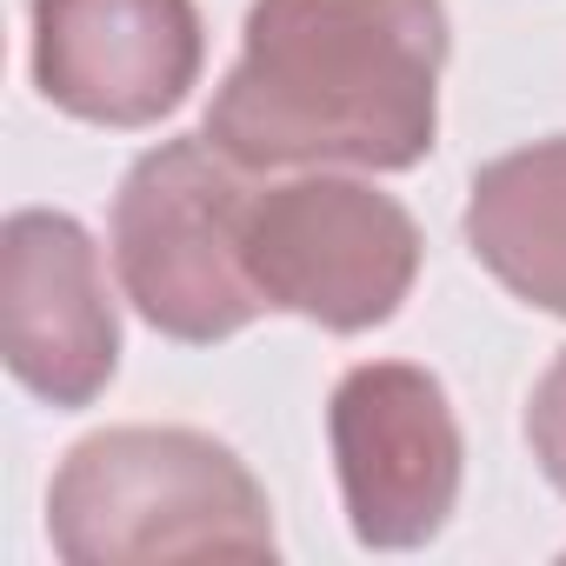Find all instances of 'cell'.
Segmentation results:
<instances>
[{
  "label": "cell",
  "instance_id": "1",
  "mask_svg": "<svg viewBox=\"0 0 566 566\" xmlns=\"http://www.w3.org/2000/svg\"><path fill=\"white\" fill-rule=\"evenodd\" d=\"M447 0H253L207 140L253 167L407 174L440 134Z\"/></svg>",
  "mask_w": 566,
  "mask_h": 566
},
{
  "label": "cell",
  "instance_id": "2",
  "mask_svg": "<svg viewBox=\"0 0 566 566\" xmlns=\"http://www.w3.org/2000/svg\"><path fill=\"white\" fill-rule=\"evenodd\" d=\"M54 553L74 566L273 559V506L247 460L193 427L87 433L48 493Z\"/></svg>",
  "mask_w": 566,
  "mask_h": 566
},
{
  "label": "cell",
  "instance_id": "3",
  "mask_svg": "<svg viewBox=\"0 0 566 566\" xmlns=\"http://www.w3.org/2000/svg\"><path fill=\"white\" fill-rule=\"evenodd\" d=\"M207 134L147 147L114 193V266L147 327L187 347L233 340L266 314L247 266V207L260 187L240 180Z\"/></svg>",
  "mask_w": 566,
  "mask_h": 566
},
{
  "label": "cell",
  "instance_id": "4",
  "mask_svg": "<svg viewBox=\"0 0 566 566\" xmlns=\"http://www.w3.org/2000/svg\"><path fill=\"white\" fill-rule=\"evenodd\" d=\"M247 266L266 307L301 314L327 334H367L400 314L420 280L413 213L347 174H301L253 193Z\"/></svg>",
  "mask_w": 566,
  "mask_h": 566
},
{
  "label": "cell",
  "instance_id": "5",
  "mask_svg": "<svg viewBox=\"0 0 566 566\" xmlns=\"http://www.w3.org/2000/svg\"><path fill=\"white\" fill-rule=\"evenodd\" d=\"M327 440H334L347 526L360 546L407 553L453 520L467 447L447 387L427 367L413 360L347 367L327 400Z\"/></svg>",
  "mask_w": 566,
  "mask_h": 566
},
{
  "label": "cell",
  "instance_id": "6",
  "mask_svg": "<svg viewBox=\"0 0 566 566\" xmlns=\"http://www.w3.org/2000/svg\"><path fill=\"white\" fill-rule=\"evenodd\" d=\"M0 354L48 407H94L120 367L101 247L74 213L21 207L0 233Z\"/></svg>",
  "mask_w": 566,
  "mask_h": 566
},
{
  "label": "cell",
  "instance_id": "7",
  "mask_svg": "<svg viewBox=\"0 0 566 566\" xmlns=\"http://www.w3.org/2000/svg\"><path fill=\"white\" fill-rule=\"evenodd\" d=\"M207 61L193 0H34V81L94 127H154Z\"/></svg>",
  "mask_w": 566,
  "mask_h": 566
},
{
  "label": "cell",
  "instance_id": "8",
  "mask_svg": "<svg viewBox=\"0 0 566 566\" xmlns=\"http://www.w3.org/2000/svg\"><path fill=\"white\" fill-rule=\"evenodd\" d=\"M467 247L506 294L566 321V134L513 147L473 174Z\"/></svg>",
  "mask_w": 566,
  "mask_h": 566
},
{
  "label": "cell",
  "instance_id": "9",
  "mask_svg": "<svg viewBox=\"0 0 566 566\" xmlns=\"http://www.w3.org/2000/svg\"><path fill=\"white\" fill-rule=\"evenodd\" d=\"M526 447H533L539 473L566 493V354L539 374V387L526 400Z\"/></svg>",
  "mask_w": 566,
  "mask_h": 566
}]
</instances>
